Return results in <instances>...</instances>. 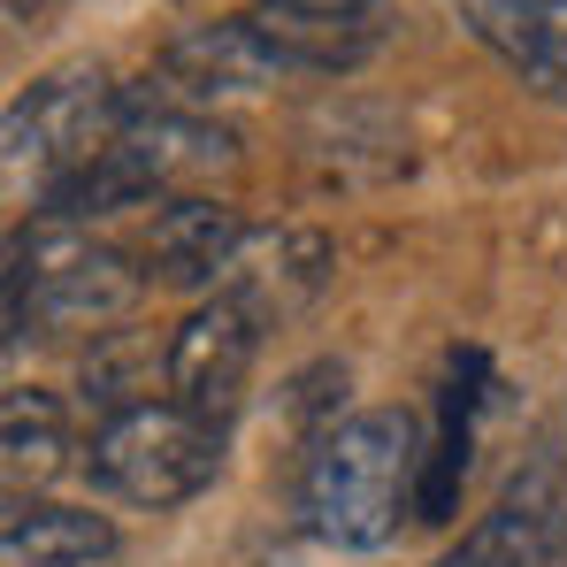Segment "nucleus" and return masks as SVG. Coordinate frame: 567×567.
<instances>
[{"label": "nucleus", "mask_w": 567, "mask_h": 567, "mask_svg": "<svg viewBox=\"0 0 567 567\" xmlns=\"http://www.w3.org/2000/svg\"><path fill=\"white\" fill-rule=\"evenodd\" d=\"M422 514V422L406 406L346 414L315 437L299 468V522L330 553H377Z\"/></svg>", "instance_id": "obj_1"}, {"label": "nucleus", "mask_w": 567, "mask_h": 567, "mask_svg": "<svg viewBox=\"0 0 567 567\" xmlns=\"http://www.w3.org/2000/svg\"><path fill=\"white\" fill-rule=\"evenodd\" d=\"M146 291V269L123 246H100L78 223L8 238V346L47 330H100Z\"/></svg>", "instance_id": "obj_2"}, {"label": "nucleus", "mask_w": 567, "mask_h": 567, "mask_svg": "<svg viewBox=\"0 0 567 567\" xmlns=\"http://www.w3.org/2000/svg\"><path fill=\"white\" fill-rule=\"evenodd\" d=\"M215 468H223V430L177 399H138V406L100 414L93 445H85L93 491L123 506H185L215 483Z\"/></svg>", "instance_id": "obj_3"}, {"label": "nucleus", "mask_w": 567, "mask_h": 567, "mask_svg": "<svg viewBox=\"0 0 567 567\" xmlns=\"http://www.w3.org/2000/svg\"><path fill=\"white\" fill-rule=\"evenodd\" d=\"M123 115H131V93L100 62L47 70L31 93H16V107H8V185L31 177V199H39L70 169H85L100 146L123 131Z\"/></svg>", "instance_id": "obj_4"}, {"label": "nucleus", "mask_w": 567, "mask_h": 567, "mask_svg": "<svg viewBox=\"0 0 567 567\" xmlns=\"http://www.w3.org/2000/svg\"><path fill=\"white\" fill-rule=\"evenodd\" d=\"M254 353H261V307L246 299V291H215L207 307H192L185 330L169 338V353H162V383H169V399L192 406L199 422H230L238 414V391L254 377Z\"/></svg>", "instance_id": "obj_5"}, {"label": "nucleus", "mask_w": 567, "mask_h": 567, "mask_svg": "<svg viewBox=\"0 0 567 567\" xmlns=\"http://www.w3.org/2000/svg\"><path fill=\"white\" fill-rule=\"evenodd\" d=\"M560 537H567V475L553 453H537L529 468H514L498 506L437 567H553Z\"/></svg>", "instance_id": "obj_6"}, {"label": "nucleus", "mask_w": 567, "mask_h": 567, "mask_svg": "<svg viewBox=\"0 0 567 567\" xmlns=\"http://www.w3.org/2000/svg\"><path fill=\"white\" fill-rule=\"evenodd\" d=\"M254 223L230 207V199H162L154 215V238H146V277L169 284V291H199V284H223V269H238Z\"/></svg>", "instance_id": "obj_7"}, {"label": "nucleus", "mask_w": 567, "mask_h": 567, "mask_svg": "<svg viewBox=\"0 0 567 567\" xmlns=\"http://www.w3.org/2000/svg\"><path fill=\"white\" fill-rule=\"evenodd\" d=\"M468 31L522 78V93L567 107V0H461Z\"/></svg>", "instance_id": "obj_8"}, {"label": "nucleus", "mask_w": 567, "mask_h": 567, "mask_svg": "<svg viewBox=\"0 0 567 567\" xmlns=\"http://www.w3.org/2000/svg\"><path fill=\"white\" fill-rule=\"evenodd\" d=\"M115 553V522L93 506L16 498L0 522V567H93Z\"/></svg>", "instance_id": "obj_9"}, {"label": "nucleus", "mask_w": 567, "mask_h": 567, "mask_svg": "<svg viewBox=\"0 0 567 567\" xmlns=\"http://www.w3.org/2000/svg\"><path fill=\"white\" fill-rule=\"evenodd\" d=\"M0 445H8V483H16V491H23V483H47V475L62 468V453H70V414H62V399L39 391V383H16L8 406H0Z\"/></svg>", "instance_id": "obj_10"}, {"label": "nucleus", "mask_w": 567, "mask_h": 567, "mask_svg": "<svg viewBox=\"0 0 567 567\" xmlns=\"http://www.w3.org/2000/svg\"><path fill=\"white\" fill-rule=\"evenodd\" d=\"M254 8H291V16H369L377 0H254Z\"/></svg>", "instance_id": "obj_11"}]
</instances>
